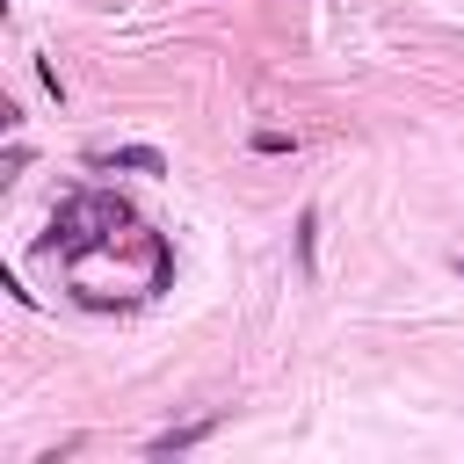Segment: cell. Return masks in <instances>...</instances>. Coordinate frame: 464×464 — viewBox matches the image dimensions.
Masks as SVG:
<instances>
[{
	"label": "cell",
	"mask_w": 464,
	"mask_h": 464,
	"mask_svg": "<svg viewBox=\"0 0 464 464\" xmlns=\"http://www.w3.org/2000/svg\"><path fill=\"white\" fill-rule=\"evenodd\" d=\"M116 225H123V203H102V196H72V203L51 218V232H58L51 246H65V254L80 261V254H87L102 232H116Z\"/></svg>",
	"instance_id": "obj_1"
},
{
	"label": "cell",
	"mask_w": 464,
	"mask_h": 464,
	"mask_svg": "<svg viewBox=\"0 0 464 464\" xmlns=\"http://www.w3.org/2000/svg\"><path fill=\"white\" fill-rule=\"evenodd\" d=\"M94 167H123V174H167V152H160V145H109V152H94Z\"/></svg>",
	"instance_id": "obj_2"
},
{
	"label": "cell",
	"mask_w": 464,
	"mask_h": 464,
	"mask_svg": "<svg viewBox=\"0 0 464 464\" xmlns=\"http://www.w3.org/2000/svg\"><path fill=\"white\" fill-rule=\"evenodd\" d=\"M203 435H210V420H196V428H174V435H160V442H152V450H160V457H167V450H188V442H203Z\"/></svg>",
	"instance_id": "obj_3"
},
{
	"label": "cell",
	"mask_w": 464,
	"mask_h": 464,
	"mask_svg": "<svg viewBox=\"0 0 464 464\" xmlns=\"http://www.w3.org/2000/svg\"><path fill=\"white\" fill-rule=\"evenodd\" d=\"M312 246H319V210H304V218H297V254L312 261Z\"/></svg>",
	"instance_id": "obj_4"
}]
</instances>
